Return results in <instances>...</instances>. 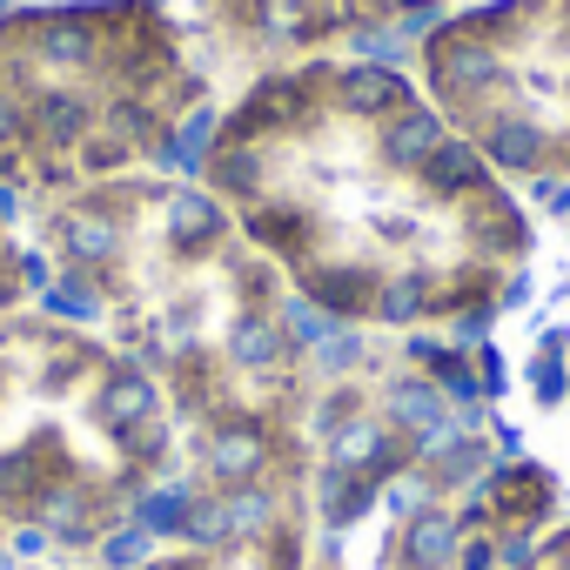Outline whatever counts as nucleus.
<instances>
[{
  "label": "nucleus",
  "instance_id": "obj_9",
  "mask_svg": "<svg viewBox=\"0 0 570 570\" xmlns=\"http://www.w3.org/2000/svg\"><path fill=\"white\" fill-rule=\"evenodd\" d=\"M155 550H161V543H155V537H148L141 523H115V530H108V537L95 543L101 570H141V563H148Z\"/></svg>",
  "mask_w": 570,
  "mask_h": 570
},
{
  "label": "nucleus",
  "instance_id": "obj_4",
  "mask_svg": "<svg viewBox=\"0 0 570 570\" xmlns=\"http://www.w3.org/2000/svg\"><path fill=\"white\" fill-rule=\"evenodd\" d=\"M410 75L523 202L570 188V0H463L416 35Z\"/></svg>",
  "mask_w": 570,
  "mask_h": 570
},
{
  "label": "nucleus",
  "instance_id": "obj_8",
  "mask_svg": "<svg viewBox=\"0 0 570 570\" xmlns=\"http://www.w3.org/2000/svg\"><path fill=\"white\" fill-rule=\"evenodd\" d=\"M48 282H55L48 255H41L28 235H14V222L0 215V316H14V309L41 303V296H48Z\"/></svg>",
  "mask_w": 570,
  "mask_h": 570
},
{
  "label": "nucleus",
  "instance_id": "obj_1",
  "mask_svg": "<svg viewBox=\"0 0 570 570\" xmlns=\"http://www.w3.org/2000/svg\"><path fill=\"white\" fill-rule=\"evenodd\" d=\"M195 181L282 282L350 330L483 350L523 303L543 222L416 88L370 55L255 68Z\"/></svg>",
  "mask_w": 570,
  "mask_h": 570
},
{
  "label": "nucleus",
  "instance_id": "obj_3",
  "mask_svg": "<svg viewBox=\"0 0 570 570\" xmlns=\"http://www.w3.org/2000/svg\"><path fill=\"white\" fill-rule=\"evenodd\" d=\"M161 376L88 323L0 316V517L55 550H95L175 463Z\"/></svg>",
  "mask_w": 570,
  "mask_h": 570
},
{
  "label": "nucleus",
  "instance_id": "obj_7",
  "mask_svg": "<svg viewBox=\"0 0 570 570\" xmlns=\"http://www.w3.org/2000/svg\"><path fill=\"white\" fill-rule=\"evenodd\" d=\"M463 543H470V530H463L456 503L436 497V503H423L416 517H403L390 530V570H456Z\"/></svg>",
  "mask_w": 570,
  "mask_h": 570
},
{
  "label": "nucleus",
  "instance_id": "obj_2",
  "mask_svg": "<svg viewBox=\"0 0 570 570\" xmlns=\"http://www.w3.org/2000/svg\"><path fill=\"white\" fill-rule=\"evenodd\" d=\"M215 81L161 0H21L0 14V195L61 202L208 148Z\"/></svg>",
  "mask_w": 570,
  "mask_h": 570
},
{
  "label": "nucleus",
  "instance_id": "obj_5",
  "mask_svg": "<svg viewBox=\"0 0 570 570\" xmlns=\"http://www.w3.org/2000/svg\"><path fill=\"white\" fill-rule=\"evenodd\" d=\"M543 222V248L530 268L523 303L503 316L510 323V396L523 403V443L530 430H557L563 436V463H570V188L550 202H530Z\"/></svg>",
  "mask_w": 570,
  "mask_h": 570
},
{
  "label": "nucleus",
  "instance_id": "obj_6",
  "mask_svg": "<svg viewBox=\"0 0 570 570\" xmlns=\"http://www.w3.org/2000/svg\"><path fill=\"white\" fill-rule=\"evenodd\" d=\"M463 0H202V35L248 68L343 55L416 14H450Z\"/></svg>",
  "mask_w": 570,
  "mask_h": 570
}]
</instances>
